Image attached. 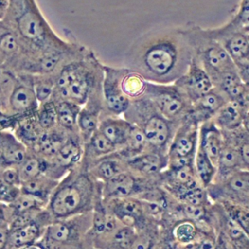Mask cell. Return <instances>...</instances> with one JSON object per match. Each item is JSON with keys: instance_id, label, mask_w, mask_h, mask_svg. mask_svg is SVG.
<instances>
[{"instance_id": "cell-42", "label": "cell", "mask_w": 249, "mask_h": 249, "mask_svg": "<svg viewBox=\"0 0 249 249\" xmlns=\"http://www.w3.org/2000/svg\"><path fill=\"white\" fill-rule=\"evenodd\" d=\"M0 179L8 184L20 187L21 180L18 172V165H1L0 166Z\"/></svg>"}, {"instance_id": "cell-6", "label": "cell", "mask_w": 249, "mask_h": 249, "mask_svg": "<svg viewBox=\"0 0 249 249\" xmlns=\"http://www.w3.org/2000/svg\"><path fill=\"white\" fill-rule=\"evenodd\" d=\"M183 27L192 46L194 57L207 72L211 81L223 73L236 70L225 48L207 32L206 28L193 22H188Z\"/></svg>"}, {"instance_id": "cell-23", "label": "cell", "mask_w": 249, "mask_h": 249, "mask_svg": "<svg viewBox=\"0 0 249 249\" xmlns=\"http://www.w3.org/2000/svg\"><path fill=\"white\" fill-rule=\"evenodd\" d=\"M132 126L133 124L123 116H102L97 129L113 143L119 151L126 143Z\"/></svg>"}, {"instance_id": "cell-20", "label": "cell", "mask_w": 249, "mask_h": 249, "mask_svg": "<svg viewBox=\"0 0 249 249\" xmlns=\"http://www.w3.org/2000/svg\"><path fill=\"white\" fill-rule=\"evenodd\" d=\"M125 161L132 172L149 179L160 180V173L166 168L167 157L155 151H147Z\"/></svg>"}, {"instance_id": "cell-12", "label": "cell", "mask_w": 249, "mask_h": 249, "mask_svg": "<svg viewBox=\"0 0 249 249\" xmlns=\"http://www.w3.org/2000/svg\"><path fill=\"white\" fill-rule=\"evenodd\" d=\"M212 202L228 200L249 207V170H239L221 182L207 187Z\"/></svg>"}, {"instance_id": "cell-41", "label": "cell", "mask_w": 249, "mask_h": 249, "mask_svg": "<svg viewBox=\"0 0 249 249\" xmlns=\"http://www.w3.org/2000/svg\"><path fill=\"white\" fill-rule=\"evenodd\" d=\"M20 187L6 183L0 179V202L3 204L13 203L20 195Z\"/></svg>"}, {"instance_id": "cell-4", "label": "cell", "mask_w": 249, "mask_h": 249, "mask_svg": "<svg viewBox=\"0 0 249 249\" xmlns=\"http://www.w3.org/2000/svg\"><path fill=\"white\" fill-rule=\"evenodd\" d=\"M104 64L95 53L87 49L80 56L64 64L55 74L53 101L66 100L82 106L89 94L102 87Z\"/></svg>"}, {"instance_id": "cell-29", "label": "cell", "mask_w": 249, "mask_h": 249, "mask_svg": "<svg viewBox=\"0 0 249 249\" xmlns=\"http://www.w3.org/2000/svg\"><path fill=\"white\" fill-rule=\"evenodd\" d=\"M117 151V147L97 129L86 142H84L82 162L88 168L95 160Z\"/></svg>"}, {"instance_id": "cell-3", "label": "cell", "mask_w": 249, "mask_h": 249, "mask_svg": "<svg viewBox=\"0 0 249 249\" xmlns=\"http://www.w3.org/2000/svg\"><path fill=\"white\" fill-rule=\"evenodd\" d=\"M100 191L101 182L95 180L81 161L59 180L47 209L54 219L91 212Z\"/></svg>"}, {"instance_id": "cell-33", "label": "cell", "mask_w": 249, "mask_h": 249, "mask_svg": "<svg viewBox=\"0 0 249 249\" xmlns=\"http://www.w3.org/2000/svg\"><path fill=\"white\" fill-rule=\"evenodd\" d=\"M57 116V125L66 131L79 132L77 126L81 106L66 100L54 101Z\"/></svg>"}, {"instance_id": "cell-2", "label": "cell", "mask_w": 249, "mask_h": 249, "mask_svg": "<svg viewBox=\"0 0 249 249\" xmlns=\"http://www.w3.org/2000/svg\"><path fill=\"white\" fill-rule=\"evenodd\" d=\"M3 22L17 35L24 58L18 73L31 59L57 50L72 48L77 42L58 36L42 14L36 0H9Z\"/></svg>"}, {"instance_id": "cell-17", "label": "cell", "mask_w": 249, "mask_h": 249, "mask_svg": "<svg viewBox=\"0 0 249 249\" xmlns=\"http://www.w3.org/2000/svg\"><path fill=\"white\" fill-rule=\"evenodd\" d=\"M174 84L192 103L214 88L211 78L195 57H193L186 72Z\"/></svg>"}, {"instance_id": "cell-40", "label": "cell", "mask_w": 249, "mask_h": 249, "mask_svg": "<svg viewBox=\"0 0 249 249\" xmlns=\"http://www.w3.org/2000/svg\"><path fill=\"white\" fill-rule=\"evenodd\" d=\"M9 206L12 214H15L20 212L41 210L47 207V203L33 196L21 192L18 198L13 203L9 204Z\"/></svg>"}, {"instance_id": "cell-45", "label": "cell", "mask_w": 249, "mask_h": 249, "mask_svg": "<svg viewBox=\"0 0 249 249\" xmlns=\"http://www.w3.org/2000/svg\"><path fill=\"white\" fill-rule=\"evenodd\" d=\"M12 212L10 206L0 202V226H8Z\"/></svg>"}, {"instance_id": "cell-26", "label": "cell", "mask_w": 249, "mask_h": 249, "mask_svg": "<svg viewBox=\"0 0 249 249\" xmlns=\"http://www.w3.org/2000/svg\"><path fill=\"white\" fill-rule=\"evenodd\" d=\"M68 132L70 131H66L58 125L49 130H43L36 145L31 151L39 157L50 160L55 156L65 141Z\"/></svg>"}, {"instance_id": "cell-36", "label": "cell", "mask_w": 249, "mask_h": 249, "mask_svg": "<svg viewBox=\"0 0 249 249\" xmlns=\"http://www.w3.org/2000/svg\"><path fill=\"white\" fill-rule=\"evenodd\" d=\"M218 202L226 214L234 221L249 237V207L233 203L228 200H219Z\"/></svg>"}, {"instance_id": "cell-44", "label": "cell", "mask_w": 249, "mask_h": 249, "mask_svg": "<svg viewBox=\"0 0 249 249\" xmlns=\"http://www.w3.org/2000/svg\"><path fill=\"white\" fill-rule=\"evenodd\" d=\"M236 69L243 84L249 88V61L236 66Z\"/></svg>"}, {"instance_id": "cell-51", "label": "cell", "mask_w": 249, "mask_h": 249, "mask_svg": "<svg viewBox=\"0 0 249 249\" xmlns=\"http://www.w3.org/2000/svg\"><path fill=\"white\" fill-rule=\"evenodd\" d=\"M247 35V37H248V40H249V34H246Z\"/></svg>"}, {"instance_id": "cell-34", "label": "cell", "mask_w": 249, "mask_h": 249, "mask_svg": "<svg viewBox=\"0 0 249 249\" xmlns=\"http://www.w3.org/2000/svg\"><path fill=\"white\" fill-rule=\"evenodd\" d=\"M194 167L199 184L203 188L207 189V187H209L214 181L217 168L207 155L198 147L194 160Z\"/></svg>"}, {"instance_id": "cell-25", "label": "cell", "mask_w": 249, "mask_h": 249, "mask_svg": "<svg viewBox=\"0 0 249 249\" xmlns=\"http://www.w3.org/2000/svg\"><path fill=\"white\" fill-rule=\"evenodd\" d=\"M88 170L89 174L99 182H105L116 175L128 170L126 161L115 152L92 162Z\"/></svg>"}, {"instance_id": "cell-5", "label": "cell", "mask_w": 249, "mask_h": 249, "mask_svg": "<svg viewBox=\"0 0 249 249\" xmlns=\"http://www.w3.org/2000/svg\"><path fill=\"white\" fill-rule=\"evenodd\" d=\"M123 117L141 130L152 151L166 155L179 124L164 118L145 94L131 100Z\"/></svg>"}, {"instance_id": "cell-15", "label": "cell", "mask_w": 249, "mask_h": 249, "mask_svg": "<svg viewBox=\"0 0 249 249\" xmlns=\"http://www.w3.org/2000/svg\"><path fill=\"white\" fill-rule=\"evenodd\" d=\"M54 220L50 211L42 209L34 220L17 229L9 230L5 249H20L37 242L44 235L46 228Z\"/></svg>"}, {"instance_id": "cell-10", "label": "cell", "mask_w": 249, "mask_h": 249, "mask_svg": "<svg viewBox=\"0 0 249 249\" xmlns=\"http://www.w3.org/2000/svg\"><path fill=\"white\" fill-rule=\"evenodd\" d=\"M91 212L54 219L46 228L43 236L54 243L83 246L85 236L91 226Z\"/></svg>"}, {"instance_id": "cell-7", "label": "cell", "mask_w": 249, "mask_h": 249, "mask_svg": "<svg viewBox=\"0 0 249 249\" xmlns=\"http://www.w3.org/2000/svg\"><path fill=\"white\" fill-rule=\"evenodd\" d=\"M167 120L180 124L190 114L192 102L174 84L147 82L144 93Z\"/></svg>"}, {"instance_id": "cell-13", "label": "cell", "mask_w": 249, "mask_h": 249, "mask_svg": "<svg viewBox=\"0 0 249 249\" xmlns=\"http://www.w3.org/2000/svg\"><path fill=\"white\" fill-rule=\"evenodd\" d=\"M103 201L106 209L124 226L140 231L151 225L159 224L148 216L144 202L140 198L123 197Z\"/></svg>"}, {"instance_id": "cell-14", "label": "cell", "mask_w": 249, "mask_h": 249, "mask_svg": "<svg viewBox=\"0 0 249 249\" xmlns=\"http://www.w3.org/2000/svg\"><path fill=\"white\" fill-rule=\"evenodd\" d=\"M102 97V116L122 117L129 108L131 100L123 92L120 86V68L104 65Z\"/></svg>"}, {"instance_id": "cell-1", "label": "cell", "mask_w": 249, "mask_h": 249, "mask_svg": "<svg viewBox=\"0 0 249 249\" xmlns=\"http://www.w3.org/2000/svg\"><path fill=\"white\" fill-rule=\"evenodd\" d=\"M194 52L183 26L150 30L128 48L125 67L147 82L172 84L188 69Z\"/></svg>"}, {"instance_id": "cell-50", "label": "cell", "mask_w": 249, "mask_h": 249, "mask_svg": "<svg viewBox=\"0 0 249 249\" xmlns=\"http://www.w3.org/2000/svg\"><path fill=\"white\" fill-rule=\"evenodd\" d=\"M247 101H248V104H249V93H248V97H247Z\"/></svg>"}, {"instance_id": "cell-49", "label": "cell", "mask_w": 249, "mask_h": 249, "mask_svg": "<svg viewBox=\"0 0 249 249\" xmlns=\"http://www.w3.org/2000/svg\"><path fill=\"white\" fill-rule=\"evenodd\" d=\"M4 63H5V60H4V57H3V55H2V53L0 52V67L4 66Z\"/></svg>"}, {"instance_id": "cell-35", "label": "cell", "mask_w": 249, "mask_h": 249, "mask_svg": "<svg viewBox=\"0 0 249 249\" xmlns=\"http://www.w3.org/2000/svg\"><path fill=\"white\" fill-rule=\"evenodd\" d=\"M46 160L29 150L26 158L18 164L21 183L44 174Z\"/></svg>"}, {"instance_id": "cell-47", "label": "cell", "mask_w": 249, "mask_h": 249, "mask_svg": "<svg viewBox=\"0 0 249 249\" xmlns=\"http://www.w3.org/2000/svg\"><path fill=\"white\" fill-rule=\"evenodd\" d=\"M20 249H46V246H45L44 242L42 241V239H39L37 242L32 243L30 245H27V246H24Z\"/></svg>"}, {"instance_id": "cell-18", "label": "cell", "mask_w": 249, "mask_h": 249, "mask_svg": "<svg viewBox=\"0 0 249 249\" xmlns=\"http://www.w3.org/2000/svg\"><path fill=\"white\" fill-rule=\"evenodd\" d=\"M102 114L103 97L101 87L89 94L86 103L81 106L78 115V131L84 142H86L97 130Z\"/></svg>"}, {"instance_id": "cell-28", "label": "cell", "mask_w": 249, "mask_h": 249, "mask_svg": "<svg viewBox=\"0 0 249 249\" xmlns=\"http://www.w3.org/2000/svg\"><path fill=\"white\" fill-rule=\"evenodd\" d=\"M28 152L29 150L18 140L12 131L1 130V165H18L26 158Z\"/></svg>"}, {"instance_id": "cell-37", "label": "cell", "mask_w": 249, "mask_h": 249, "mask_svg": "<svg viewBox=\"0 0 249 249\" xmlns=\"http://www.w3.org/2000/svg\"><path fill=\"white\" fill-rule=\"evenodd\" d=\"M54 74L33 75V89L39 104L52 98L54 90Z\"/></svg>"}, {"instance_id": "cell-9", "label": "cell", "mask_w": 249, "mask_h": 249, "mask_svg": "<svg viewBox=\"0 0 249 249\" xmlns=\"http://www.w3.org/2000/svg\"><path fill=\"white\" fill-rule=\"evenodd\" d=\"M160 186V180L140 176L128 169L103 182L101 184V194L103 200L123 197L139 198Z\"/></svg>"}, {"instance_id": "cell-11", "label": "cell", "mask_w": 249, "mask_h": 249, "mask_svg": "<svg viewBox=\"0 0 249 249\" xmlns=\"http://www.w3.org/2000/svg\"><path fill=\"white\" fill-rule=\"evenodd\" d=\"M38 107L33 89V75L16 73L14 85L7 97L6 113L21 117L35 114Z\"/></svg>"}, {"instance_id": "cell-38", "label": "cell", "mask_w": 249, "mask_h": 249, "mask_svg": "<svg viewBox=\"0 0 249 249\" xmlns=\"http://www.w3.org/2000/svg\"><path fill=\"white\" fill-rule=\"evenodd\" d=\"M36 118L42 130H49L57 125L55 103L52 98L39 104Z\"/></svg>"}, {"instance_id": "cell-43", "label": "cell", "mask_w": 249, "mask_h": 249, "mask_svg": "<svg viewBox=\"0 0 249 249\" xmlns=\"http://www.w3.org/2000/svg\"><path fill=\"white\" fill-rule=\"evenodd\" d=\"M214 249H231V243H230L228 237L220 230H217L216 245H215Z\"/></svg>"}, {"instance_id": "cell-31", "label": "cell", "mask_w": 249, "mask_h": 249, "mask_svg": "<svg viewBox=\"0 0 249 249\" xmlns=\"http://www.w3.org/2000/svg\"><path fill=\"white\" fill-rule=\"evenodd\" d=\"M58 182L59 180L52 178L46 174H40L37 177L22 182L20 191L43 200L48 205L49 199Z\"/></svg>"}, {"instance_id": "cell-48", "label": "cell", "mask_w": 249, "mask_h": 249, "mask_svg": "<svg viewBox=\"0 0 249 249\" xmlns=\"http://www.w3.org/2000/svg\"><path fill=\"white\" fill-rule=\"evenodd\" d=\"M243 128L249 132V105L244 111V116H243V124H242Z\"/></svg>"}, {"instance_id": "cell-52", "label": "cell", "mask_w": 249, "mask_h": 249, "mask_svg": "<svg viewBox=\"0 0 249 249\" xmlns=\"http://www.w3.org/2000/svg\"><path fill=\"white\" fill-rule=\"evenodd\" d=\"M0 93H1V88H0Z\"/></svg>"}, {"instance_id": "cell-21", "label": "cell", "mask_w": 249, "mask_h": 249, "mask_svg": "<svg viewBox=\"0 0 249 249\" xmlns=\"http://www.w3.org/2000/svg\"><path fill=\"white\" fill-rule=\"evenodd\" d=\"M0 52L5 60L2 67L18 73L24 58L22 47L17 35L3 21H0Z\"/></svg>"}, {"instance_id": "cell-46", "label": "cell", "mask_w": 249, "mask_h": 249, "mask_svg": "<svg viewBox=\"0 0 249 249\" xmlns=\"http://www.w3.org/2000/svg\"><path fill=\"white\" fill-rule=\"evenodd\" d=\"M9 7V0H0V21H3Z\"/></svg>"}, {"instance_id": "cell-8", "label": "cell", "mask_w": 249, "mask_h": 249, "mask_svg": "<svg viewBox=\"0 0 249 249\" xmlns=\"http://www.w3.org/2000/svg\"><path fill=\"white\" fill-rule=\"evenodd\" d=\"M198 129L199 124L189 117L178 125L166 152V167L194 164L198 144Z\"/></svg>"}, {"instance_id": "cell-24", "label": "cell", "mask_w": 249, "mask_h": 249, "mask_svg": "<svg viewBox=\"0 0 249 249\" xmlns=\"http://www.w3.org/2000/svg\"><path fill=\"white\" fill-rule=\"evenodd\" d=\"M223 142V132L212 120L199 124L197 147L207 155L215 165H217Z\"/></svg>"}, {"instance_id": "cell-30", "label": "cell", "mask_w": 249, "mask_h": 249, "mask_svg": "<svg viewBox=\"0 0 249 249\" xmlns=\"http://www.w3.org/2000/svg\"><path fill=\"white\" fill-rule=\"evenodd\" d=\"M42 131L35 113L19 117L12 132L28 150H32Z\"/></svg>"}, {"instance_id": "cell-19", "label": "cell", "mask_w": 249, "mask_h": 249, "mask_svg": "<svg viewBox=\"0 0 249 249\" xmlns=\"http://www.w3.org/2000/svg\"><path fill=\"white\" fill-rule=\"evenodd\" d=\"M223 132L224 142L217 161V172L214 182H221L239 170H246L239 153L238 146L232 138L225 131Z\"/></svg>"}, {"instance_id": "cell-16", "label": "cell", "mask_w": 249, "mask_h": 249, "mask_svg": "<svg viewBox=\"0 0 249 249\" xmlns=\"http://www.w3.org/2000/svg\"><path fill=\"white\" fill-rule=\"evenodd\" d=\"M206 29L225 48L235 66L249 61V40L245 33L231 30L225 25Z\"/></svg>"}, {"instance_id": "cell-32", "label": "cell", "mask_w": 249, "mask_h": 249, "mask_svg": "<svg viewBox=\"0 0 249 249\" xmlns=\"http://www.w3.org/2000/svg\"><path fill=\"white\" fill-rule=\"evenodd\" d=\"M120 86L123 92L130 99H136L144 95L147 81L137 72L127 68H120Z\"/></svg>"}, {"instance_id": "cell-22", "label": "cell", "mask_w": 249, "mask_h": 249, "mask_svg": "<svg viewBox=\"0 0 249 249\" xmlns=\"http://www.w3.org/2000/svg\"><path fill=\"white\" fill-rule=\"evenodd\" d=\"M228 100L215 88L192 103L189 118L198 124L212 120ZM187 117V118H188Z\"/></svg>"}, {"instance_id": "cell-39", "label": "cell", "mask_w": 249, "mask_h": 249, "mask_svg": "<svg viewBox=\"0 0 249 249\" xmlns=\"http://www.w3.org/2000/svg\"><path fill=\"white\" fill-rule=\"evenodd\" d=\"M224 25L231 30L249 34V0H240L236 13Z\"/></svg>"}, {"instance_id": "cell-27", "label": "cell", "mask_w": 249, "mask_h": 249, "mask_svg": "<svg viewBox=\"0 0 249 249\" xmlns=\"http://www.w3.org/2000/svg\"><path fill=\"white\" fill-rule=\"evenodd\" d=\"M247 106L236 101H227L212 121L222 131H233L242 127L244 111Z\"/></svg>"}]
</instances>
